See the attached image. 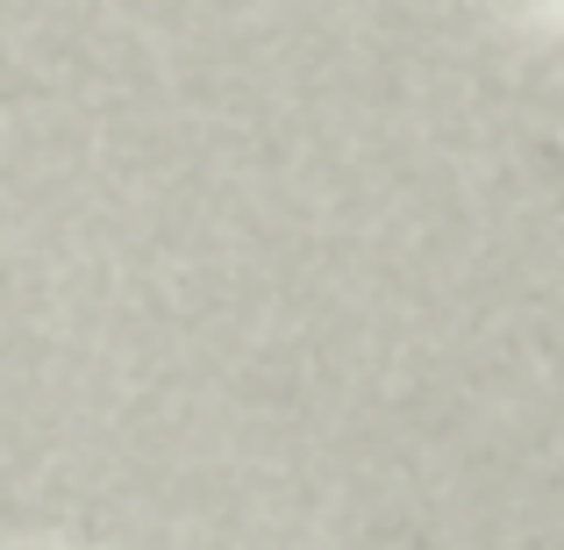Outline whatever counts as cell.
Masks as SVG:
<instances>
[]
</instances>
